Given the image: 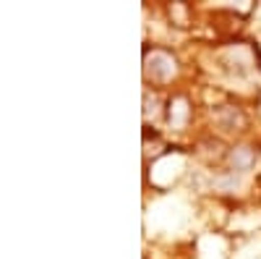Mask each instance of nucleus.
<instances>
[{
    "label": "nucleus",
    "instance_id": "1",
    "mask_svg": "<svg viewBox=\"0 0 261 259\" xmlns=\"http://www.w3.org/2000/svg\"><path fill=\"white\" fill-rule=\"evenodd\" d=\"M144 74L151 81H170L178 74V60L165 50H151L144 58Z\"/></svg>",
    "mask_w": 261,
    "mask_h": 259
},
{
    "label": "nucleus",
    "instance_id": "2",
    "mask_svg": "<svg viewBox=\"0 0 261 259\" xmlns=\"http://www.w3.org/2000/svg\"><path fill=\"white\" fill-rule=\"evenodd\" d=\"M188 115H191V107H188L186 97H175V100H170V105H167V121H170V126H172V128H186Z\"/></svg>",
    "mask_w": 261,
    "mask_h": 259
},
{
    "label": "nucleus",
    "instance_id": "3",
    "mask_svg": "<svg viewBox=\"0 0 261 259\" xmlns=\"http://www.w3.org/2000/svg\"><path fill=\"white\" fill-rule=\"evenodd\" d=\"M227 160H230V168H232V170H241V173H243V170H251V168H253L256 152H253L251 147H235Z\"/></svg>",
    "mask_w": 261,
    "mask_h": 259
}]
</instances>
